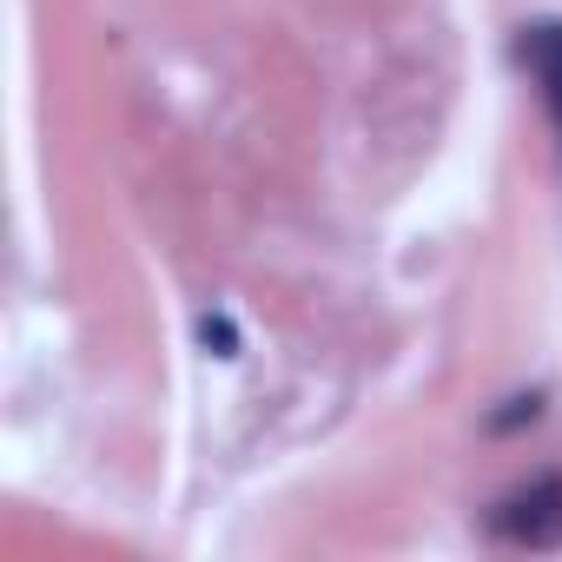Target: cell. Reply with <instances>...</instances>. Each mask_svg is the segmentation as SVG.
Segmentation results:
<instances>
[{
  "mask_svg": "<svg viewBox=\"0 0 562 562\" xmlns=\"http://www.w3.org/2000/svg\"><path fill=\"white\" fill-rule=\"evenodd\" d=\"M490 536H503L516 549H555L562 542V476H536V483L509 490L490 509Z\"/></svg>",
  "mask_w": 562,
  "mask_h": 562,
  "instance_id": "6da1fadb",
  "label": "cell"
},
{
  "mask_svg": "<svg viewBox=\"0 0 562 562\" xmlns=\"http://www.w3.org/2000/svg\"><path fill=\"white\" fill-rule=\"evenodd\" d=\"M516 60H522V74L536 80V100H542V113H549L555 133H562V21H529V27H516Z\"/></svg>",
  "mask_w": 562,
  "mask_h": 562,
  "instance_id": "7a4b0ae2",
  "label": "cell"
}]
</instances>
